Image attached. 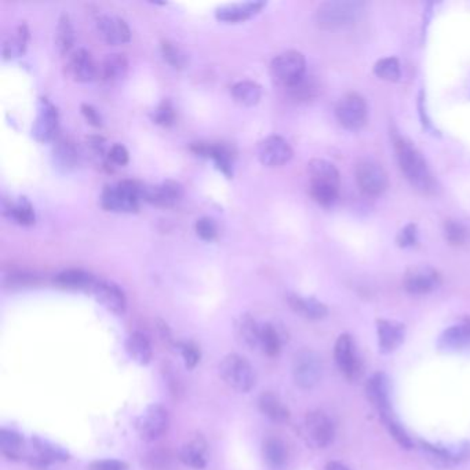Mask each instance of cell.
I'll list each match as a JSON object with an SVG mask.
<instances>
[{
    "mask_svg": "<svg viewBox=\"0 0 470 470\" xmlns=\"http://www.w3.org/2000/svg\"><path fill=\"white\" fill-rule=\"evenodd\" d=\"M395 149L398 153L400 169L409 184L421 194H434L437 189L436 180L416 146L404 136H396Z\"/></svg>",
    "mask_w": 470,
    "mask_h": 470,
    "instance_id": "6da1fadb",
    "label": "cell"
},
{
    "mask_svg": "<svg viewBox=\"0 0 470 470\" xmlns=\"http://www.w3.org/2000/svg\"><path fill=\"white\" fill-rule=\"evenodd\" d=\"M143 195V184L125 180L116 185H108L101 194V207L112 212H135Z\"/></svg>",
    "mask_w": 470,
    "mask_h": 470,
    "instance_id": "7a4b0ae2",
    "label": "cell"
},
{
    "mask_svg": "<svg viewBox=\"0 0 470 470\" xmlns=\"http://www.w3.org/2000/svg\"><path fill=\"white\" fill-rule=\"evenodd\" d=\"M363 10L361 1H326L316 11V22L322 29H339L354 24Z\"/></svg>",
    "mask_w": 470,
    "mask_h": 470,
    "instance_id": "3957f363",
    "label": "cell"
},
{
    "mask_svg": "<svg viewBox=\"0 0 470 470\" xmlns=\"http://www.w3.org/2000/svg\"><path fill=\"white\" fill-rule=\"evenodd\" d=\"M219 375L228 386L242 393H249L257 384L256 370L237 353L224 357L219 364Z\"/></svg>",
    "mask_w": 470,
    "mask_h": 470,
    "instance_id": "277c9868",
    "label": "cell"
},
{
    "mask_svg": "<svg viewBox=\"0 0 470 470\" xmlns=\"http://www.w3.org/2000/svg\"><path fill=\"white\" fill-rule=\"evenodd\" d=\"M270 73L276 83L288 90L306 76V60L302 53L287 50L273 58Z\"/></svg>",
    "mask_w": 470,
    "mask_h": 470,
    "instance_id": "5b68a950",
    "label": "cell"
},
{
    "mask_svg": "<svg viewBox=\"0 0 470 470\" xmlns=\"http://www.w3.org/2000/svg\"><path fill=\"white\" fill-rule=\"evenodd\" d=\"M292 377L301 389L315 388L323 377V363L320 356L311 350H299L292 361Z\"/></svg>",
    "mask_w": 470,
    "mask_h": 470,
    "instance_id": "8992f818",
    "label": "cell"
},
{
    "mask_svg": "<svg viewBox=\"0 0 470 470\" xmlns=\"http://www.w3.org/2000/svg\"><path fill=\"white\" fill-rule=\"evenodd\" d=\"M170 418L167 409L160 404L146 407L135 421V430L145 441H155L169 429Z\"/></svg>",
    "mask_w": 470,
    "mask_h": 470,
    "instance_id": "52a82bcc",
    "label": "cell"
},
{
    "mask_svg": "<svg viewBox=\"0 0 470 470\" xmlns=\"http://www.w3.org/2000/svg\"><path fill=\"white\" fill-rule=\"evenodd\" d=\"M356 180L363 192L371 196L381 195L389 185L388 173L378 162L363 159L356 166Z\"/></svg>",
    "mask_w": 470,
    "mask_h": 470,
    "instance_id": "ba28073f",
    "label": "cell"
},
{
    "mask_svg": "<svg viewBox=\"0 0 470 470\" xmlns=\"http://www.w3.org/2000/svg\"><path fill=\"white\" fill-rule=\"evenodd\" d=\"M305 434L309 443L318 448H327L336 439L333 419L323 411H311L305 416Z\"/></svg>",
    "mask_w": 470,
    "mask_h": 470,
    "instance_id": "9c48e42d",
    "label": "cell"
},
{
    "mask_svg": "<svg viewBox=\"0 0 470 470\" xmlns=\"http://www.w3.org/2000/svg\"><path fill=\"white\" fill-rule=\"evenodd\" d=\"M336 115L343 127L349 130H359L367 122V104L360 94L349 93L338 101Z\"/></svg>",
    "mask_w": 470,
    "mask_h": 470,
    "instance_id": "30bf717a",
    "label": "cell"
},
{
    "mask_svg": "<svg viewBox=\"0 0 470 470\" xmlns=\"http://www.w3.org/2000/svg\"><path fill=\"white\" fill-rule=\"evenodd\" d=\"M60 115L57 107L47 98H40L36 119L32 126V136L38 142H50L58 133Z\"/></svg>",
    "mask_w": 470,
    "mask_h": 470,
    "instance_id": "8fae6325",
    "label": "cell"
},
{
    "mask_svg": "<svg viewBox=\"0 0 470 470\" xmlns=\"http://www.w3.org/2000/svg\"><path fill=\"white\" fill-rule=\"evenodd\" d=\"M441 284V274L432 267L418 265L408 269L404 274L403 285L411 295H425L437 290Z\"/></svg>",
    "mask_w": 470,
    "mask_h": 470,
    "instance_id": "7c38bea8",
    "label": "cell"
},
{
    "mask_svg": "<svg viewBox=\"0 0 470 470\" xmlns=\"http://www.w3.org/2000/svg\"><path fill=\"white\" fill-rule=\"evenodd\" d=\"M292 148L280 135H269L258 145V159L267 167H281L292 159Z\"/></svg>",
    "mask_w": 470,
    "mask_h": 470,
    "instance_id": "4fadbf2b",
    "label": "cell"
},
{
    "mask_svg": "<svg viewBox=\"0 0 470 470\" xmlns=\"http://www.w3.org/2000/svg\"><path fill=\"white\" fill-rule=\"evenodd\" d=\"M95 299L115 315H125L127 309V299L125 291L113 281L95 280L91 287Z\"/></svg>",
    "mask_w": 470,
    "mask_h": 470,
    "instance_id": "5bb4252c",
    "label": "cell"
},
{
    "mask_svg": "<svg viewBox=\"0 0 470 470\" xmlns=\"http://www.w3.org/2000/svg\"><path fill=\"white\" fill-rule=\"evenodd\" d=\"M182 198H184V188L177 181L169 180L159 185H152V187L143 185L142 199L157 207H166V208L174 207L182 201Z\"/></svg>",
    "mask_w": 470,
    "mask_h": 470,
    "instance_id": "9a60e30c",
    "label": "cell"
},
{
    "mask_svg": "<svg viewBox=\"0 0 470 470\" xmlns=\"http://www.w3.org/2000/svg\"><path fill=\"white\" fill-rule=\"evenodd\" d=\"M366 395L377 411L379 416L392 415L391 404V384L385 373H375L366 384Z\"/></svg>",
    "mask_w": 470,
    "mask_h": 470,
    "instance_id": "2e32d148",
    "label": "cell"
},
{
    "mask_svg": "<svg viewBox=\"0 0 470 470\" xmlns=\"http://www.w3.org/2000/svg\"><path fill=\"white\" fill-rule=\"evenodd\" d=\"M334 359L336 366L345 378L353 381L360 374V363L354 352L353 338L349 334H342L336 339L334 346Z\"/></svg>",
    "mask_w": 470,
    "mask_h": 470,
    "instance_id": "e0dca14e",
    "label": "cell"
},
{
    "mask_svg": "<svg viewBox=\"0 0 470 470\" xmlns=\"http://www.w3.org/2000/svg\"><path fill=\"white\" fill-rule=\"evenodd\" d=\"M100 36L111 46L126 45L132 39V31L127 22L116 15H101L97 19Z\"/></svg>",
    "mask_w": 470,
    "mask_h": 470,
    "instance_id": "ac0fdd59",
    "label": "cell"
},
{
    "mask_svg": "<svg viewBox=\"0 0 470 470\" xmlns=\"http://www.w3.org/2000/svg\"><path fill=\"white\" fill-rule=\"evenodd\" d=\"M311 187L339 191L340 177L336 166L324 159H312L308 164Z\"/></svg>",
    "mask_w": 470,
    "mask_h": 470,
    "instance_id": "d6986e66",
    "label": "cell"
},
{
    "mask_svg": "<svg viewBox=\"0 0 470 470\" xmlns=\"http://www.w3.org/2000/svg\"><path fill=\"white\" fill-rule=\"evenodd\" d=\"M198 156L212 159L217 169L222 171L228 178L233 175V155L232 150L224 143H207L196 142L191 148Z\"/></svg>",
    "mask_w": 470,
    "mask_h": 470,
    "instance_id": "ffe728a7",
    "label": "cell"
},
{
    "mask_svg": "<svg viewBox=\"0 0 470 470\" xmlns=\"http://www.w3.org/2000/svg\"><path fill=\"white\" fill-rule=\"evenodd\" d=\"M377 333H378L379 352L384 354H389L402 346L405 339V326L403 323L395 320L378 319Z\"/></svg>",
    "mask_w": 470,
    "mask_h": 470,
    "instance_id": "44dd1931",
    "label": "cell"
},
{
    "mask_svg": "<svg viewBox=\"0 0 470 470\" xmlns=\"http://www.w3.org/2000/svg\"><path fill=\"white\" fill-rule=\"evenodd\" d=\"M267 7V1H242V3H229L217 8L215 17L222 22L237 24L250 19L257 15Z\"/></svg>",
    "mask_w": 470,
    "mask_h": 470,
    "instance_id": "7402d4cb",
    "label": "cell"
},
{
    "mask_svg": "<svg viewBox=\"0 0 470 470\" xmlns=\"http://www.w3.org/2000/svg\"><path fill=\"white\" fill-rule=\"evenodd\" d=\"M67 69L69 76L79 83L93 81L97 76L95 63L86 49H76L68 56Z\"/></svg>",
    "mask_w": 470,
    "mask_h": 470,
    "instance_id": "603a6c76",
    "label": "cell"
},
{
    "mask_svg": "<svg viewBox=\"0 0 470 470\" xmlns=\"http://www.w3.org/2000/svg\"><path fill=\"white\" fill-rule=\"evenodd\" d=\"M290 308L311 320H322L329 315V308L322 301L313 297H302L298 294H290L287 297Z\"/></svg>",
    "mask_w": 470,
    "mask_h": 470,
    "instance_id": "cb8c5ba5",
    "label": "cell"
},
{
    "mask_svg": "<svg viewBox=\"0 0 470 470\" xmlns=\"http://www.w3.org/2000/svg\"><path fill=\"white\" fill-rule=\"evenodd\" d=\"M470 343V316L464 318L461 324L447 329L439 339V346L446 350L461 349Z\"/></svg>",
    "mask_w": 470,
    "mask_h": 470,
    "instance_id": "d4e9b609",
    "label": "cell"
},
{
    "mask_svg": "<svg viewBox=\"0 0 470 470\" xmlns=\"http://www.w3.org/2000/svg\"><path fill=\"white\" fill-rule=\"evenodd\" d=\"M3 214L22 226H31L35 224V211L26 198H19L17 202L3 203Z\"/></svg>",
    "mask_w": 470,
    "mask_h": 470,
    "instance_id": "484cf974",
    "label": "cell"
},
{
    "mask_svg": "<svg viewBox=\"0 0 470 470\" xmlns=\"http://www.w3.org/2000/svg\"><path fill=\"white\" fill-rule=\"evenodd\" d=\"M236 333L240 343L250 350L261 346V326L250 315H243L236 326Z\"/></svg>",
    "mask_w": 470,
    "mask_h": 470,
    "instance_id": "4316f807",
    "label": "cell"
},
{
    "mask_svg": "<svg viewBox=\"0 0 470 470\" xmlns=\"http://www.w3.org/2000/svg\"><path fill=\"white\" fill-rule=\"evenodd\" d=\"M233 100L243 107H254L263 98V87L253 80H242L232 86Z\"/></svg>",
    "mask_w": 470,
    "mask_h": 470,
    "instance_id": "83f0119b",
    "label": "cell"
},
{
    "mask_svg": "<svg viewBox=\"0 0 470 470\" xmlns=\"http://www.w3.org/2000/svg\"><path fill=\"white\" fill-rule=\"evenodd\" d=\"M260 411L273 422L284 423L290 419V411L280 400V398L272 392H264L258 399Z\"/></svg>",
    "mask_w": 470,
    "mask_h": 470,
    "instance_id": "f1b7e54d",
    "label": "cell"
},
{
    "mask_svg": "<svg viewBox=\"0 0 470 470\" xmlns=\"http://www.w3.org/2000/svg\"><path fill=\"white\" fill-rule=\"evenodd\" d=\"M29 42V29L26 24H21L17 26L15 32L10 35L3 43V58L13 60L21 57Z\"/></svg>",
    "mask_w": 470,
    "mask_h": 470,
    "instance_id": "f546056e",
    "label": "cell"
},
{
    "mask_svg": "<svg viewBox=\"0 0 470 470\" xmlns=\"http://www.w3.org/2000/svg\"><path fill=\"white\" fill-rule=\"evenodd\" d=\"M53 155L56 164L67 171L75 169L80 160V152L77 146L75 145L73 141L68 138H61L56 142Z\"/></svg>",
    "mask_w": 470,
    "mask_h": 470,
    "instance_id": "4dcf8cb0",
    "label": "cell"
},
{
    "mask_svg": "<svg viewBox=\"0 0 470 470\" xmlns=\"http://www.w3.org/2000/svg\"><path fill=\"white\" fill-rule=\"evenodd\" d=\"M126 350L135 363L146 366L152 360V346L146 336L139 331H135L129 336L126 342Z\"/></svg>",
    "mask_w": 470,
    "mask_h": 470,
    "instance_id": "1f68e13d",
    "label": "cell"
},
{
    "mask_svg": "<svg viewBox=\"0 0 470 470\" xmlns=\"http://www.w3.org/2000/svg\"><path fill=\"white\" fill-rule=\"evenodd\" d=\"M54 281L64 287V288H73V290H80V288H90L95 283V279L93 274L87 273L83 269H68L61 273H58L54 279Z\"/></svg>",
    "mask_w": 470,
    "mask_h": 470,
    "instance_id": "d6a6232c",
    "label": "cell"
},
{
    "mask_svg": "<svg viewBox=\"0 0 470 470\" xmlns=\"http://www.w3.org/2000/svg\"><path fill=\"white\" fill-rule=\"evenodd\" d=\"M264 460L270 468L281 469L287 462V447L283 440L277 437H269L263 446Z\"/></svg>",
    "mask_w": 470,
    "mask_h": 470,
    "instance_id": "836d02e7",
    "label": "cell"
},
{
    "mask_svg": "<svg viewBox=\"0 0 470 470\" xmlns=\"http://www.w3.org/2000/svg\"><path fill=\"white\" fill-rule=\"evenodd\" d=\"M205 443L202 439H195L185 444L180 451V461L194 469L201 470L205 467Z\"/></svg>",
    "mask_w": 470,
    "mask_h": 470,
    "instance_id": "e575fe53",
    "label": "cell"
},
{
    "mask_svg": "<svg viewBox=\"0 0 470 470\" xmlns=\"http://www.w3.org/2000/svg\"><path fill=\"white\" fill-rule=\"evenodd\" d=\"M129 70V61L123 54H108L102 63V76L107 81L122 80Z\"/></svg>",
    "mask_w": 470,
    "mask_h": 470,
    "instance_id": "d590c367",
    "label": "cell"
},
{
    "mask_svg": "<svg viewBox=\"0 0 470 470\" xmlns=\"http://www.w3.org/2000/svg\"><path fill=\"white\" fill-rule=\"evenodd\" d=\"M56 45L61 54H70L75 45V31L68 14H63L57 24Z\"/></svg>",
    "mask_w": 470,
    "mask_h": 470,
    "instance_id": "8d00e7d4",
    "label": "cell"
},
{
    "mask_svg": "<svg viewBox=\"0 0 470 470\" xmlns=\"http://www.w3.org/2000/svg\"><path fill=\"white\" fill-rule=\"evenodd\" d=\"M160 50H162V56L164 58V61L174 69H184L187 67L188 58L185 52L174 42L171 40H163L160 45Z\"/></svg>",
    "mask_w": 470,
    "mask_h": 470,
    "instance_id": "74e56055",
    "label": "cell"
},
{
    "mask_svg": "<svg viewBox=\"0 0 470 470\" xmlns=\"http://www.w3.org/2000/svg\"><path fill=\"white\" fill-rule=\"evenodd\" d=\"M281 342H283V338L280 336V331L277 330L276 326L270 323H265L261 326V346L264 347V352L268 356L274 357L280 353Z\"/></svg>",
    "mask_w": 470,
    "mask_h": 470,
    "instance_id": "f35d334b",
    "label": "cell"
},
{
    "mask_svg": "<svg viewBox=\"0 0 470 470\" xmlns=\"http://www.w3.org/2000/svg\"><path fill=\"white\" fill-rule=\"evenodd\" d=\"M384 425L386 426L388 432L391 433V436L396 440V443L404 448V450H412L414 448V440L411 439V436L407 433V430L402 426V423L392 415H385L381 416Z\"/></svg>",
    "mask_w": 470,
    "mask_h": 470,
    "instance_id": "ab89813d",
    "label": "cell"
},
{
    "mask_svg": "<svg viewBox=\"0 0 470 470\" xmlns=\"http://www.w3.org/2000/svg\"><path fill=\"white\" fill-rule=\"evenodd\" d=\"M374 73L386 81H398L402 76V67L398 58L395 57H385L377 61L374 65Z\"/></svg>",
    "mask_w": 470,
    "mask_h": 470,
    "instance_id": "60d3db41",
    "label": "cell"
},
{
    "mask_svg": "<svg viewBox=\"0 0 470 470\" xmlns=\"http://www.w3.org/2000/svg\"><path fill=\"white\" fill-rule=\"evenodd\" d=\"M155 125L170 127L175 122V109L170 100H163L150 115Z\"/></svg>",
    "mask_w": 470,
    "mask_h": 470,
    "instance_id": "b9f144b4",
    "label": "cell"
},
{
    "mask_svg": "<svg viewBox=\"0 0 470 470\" xmlns=\"http://www.w3.org/2000/svg\"><path fill=\"white\" fill-rule=\"evenodd\" d=\"M444 235L447 242L453 246H462L468 239L467 228L455 219H448L444 224Z\"/></svg>",
    "mask_w": 470,
    "mask_h": 470,
    "instance_id": "7bdbcfd3",
    "label": "cell"
},
{
    "mask_svg": "<svg viewBox=\"0 0 470 470\" xmlns=\"http://www.w3.org/2000/svg\"><path fill=\"white\" fill-rule=\"evenodd\" d=\"M288 91L295 100L305 101V100H311L316 95L318 84L313 79H311L309 76H305L301 81H298L295 86L288 88Z\"/></svg>",
    "mask_w": 470,
    "mask_h": 470,
    "instance_id": "ee69618b",
    "label": "cell"
},
{
    "mask_svg": "<svg viewBox=\"0 0 470 470\" xmlns=\"http://www.w3.org/2000/svg\"><path fill=\"white\" fill-rule=\"evenodd\" d=\"M0 446L4 454L14 455L18 453L22 447V439L18 433L8 430V429H1L0 430Z\"/></svg>",
    "mask_w": 470,
    "mask_h": 470,
    "instance_id": "f6af8a7d",
    "label": "cell"
},
{
    "mask_svg": "<svg viewBox=\"0 0 470 470\" xmlns=\"http://www.w3.org/2000/svg\"><path fill=\"white\" fill-rule=\"evenodd\" d=\"M145 461H146V467L149 470L171 469V457L169 453H164L162 450L149 453Z\"/></svg>",
    "mask_w": 470,
    "mask_h": 470,
    "instance_id": "bcb514c9",
    "label": "cell"
},
{
    "mask_svg": "<svg viewBox=\"0 0 470 470\" xmlns=\"http://www.w3.org/2000/svg\"><path fill=\"white\" fill-rule=\"evenodd\" d=\"M195 229H196L198 236L205 242L214 240L218 235L217 224L214 222V219H211L208 217H203L201 219H198V222L195 225Z\"/></svg>",
    "mask_w": 470,
    "mask_h": 470,
    "instance_id": "7dc6e473",
    "label": "cell"
},
{
    "mask_svg": "<svg viewBox=\"0 0 470 470\" xmlns=\"http://www.w3.org/2000/svg\"><path fill=\"white\" fill-rule=\"evenodd\" d=\"M396 242L403 249L415 246L416 242H418V229H416V225L415 224L405 225L403 229L398 233Z\"/></svg>",
    "mask_w": 470,
    "mask_h": 470,
    "instance_id": "c3c4849f",
    "label": "cell"
},
{
    "mask_svg": "<svg viewBox=\"0 0 470 470\" xmlns=\"http://www.w3.org/2000/svg\"><path fill=\"white\" fill-rule=\"evenodd\" d=\"M108 159L112 163L118 164V166H126L129 163V160H130V155H129V150H127V148L125 145L116 143V145H113L109 149Z\"/></svg>",
    "mask_w": 470,
    "mask_h": 470,
    "instance_id": "681fc988",
    "label": "cell"
},
{
    "mask_svg": "<svg viewBox=\"0 0 470 470\" xmlns=\"http://www.w3.org/2000/svg\"><path fill=\"white\" fill-rule=\"evenodd\" d=\"M181 352H182L185 366L188 368H195L201 360V352L198 350V347L192 343H187L182 346Z\"/></svg>",
    "mask_w": 470,
    "mask_h": 470,
    "instance_id": "f907efd6",
    "label": "cell"
},
{
    "mask_svg": "<svg viewBox=\"0 0 470 470\" xmlns=\"http://www.w3.org/2000/svg\"><path fill=\"white\" fill-rule=\"evenodd\" d=\"M81 109V113L84 115L86 120L94 126V127H100L102 125V119H101V115L98 113V111L93 107V105H88V104H81L80 107Z\"/></svg>",
    "mask_w": 470,
    "mask_h": 470,
    "instance_id": "816d5d0a",
    "label": "cell"
},
{
    "mask_svg": "<svg viewBox=\"0 0 470 470\" xmlns=\"http://www.w3.org/2000/svg\"><path fill=\"white\" fill-rule=\"evenodd\" d=\"M90 470H127L126 464L115 460H104L95 461L90 465Z\"/></svg>",
    "mask_w": 470,
    "mask_h": 470,
    "instance_id": "f5cc1de1",
    "label": "cell"
},
{
    "mask_svg": "<svg viewBox=\"0 0 470 470\" xmlns=\"http://www.w3.org/2000/svg\"><path fill=\"white\" fill-rule=\"evenodd\" d=\"M326 470H349L343 464H340V462H336V461H331V462H329L327 464V467H326Z\"/></svg>",
    "mask_w": 470,
    "mask_h": 470,
    "instance_id": "db71d44e",
    "label": "cell"
}]
</instances>
